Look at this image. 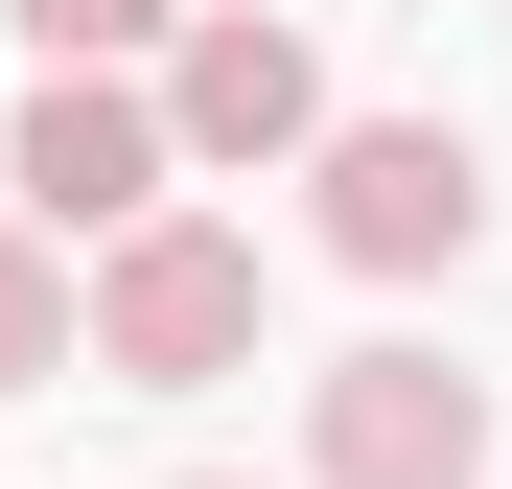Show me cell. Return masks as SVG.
Listing matches in <instances>:
<instances>
[{
    "mask_svg": "<svg viewBox=\"0 0 512 489\" xmlns=\"http://www.w3.org/2000/svg\"><path fill=\"white\" fill-rule=\"evenodd\" d=\"M94 373H117V396H210V373H256V233H233V210H163V233L94 257Z\"/></svg>",
    "mask_w": 512,
    "mask_h": 489,
    "instance_id": "1",
    "label": "cell"
},
{
    "mask_svg": "<svg viewBox=\"0 0 512 489\" xmlns=\"http://www.w3.org/2000/svg\"><path fill=\"white\" fill-rule=\"evenodd\" d=\"M303 187H326V257L350 280H466L489 257V140L466 117H326Z\"/></svg>",
    "mask_w": 512,
    "mask_h": 489,
    "instance_id": "2",
    "label": "cell"
},
{
    "mask_svg": "<svg viewBox=\"0 0 512 489\" xmlns=\"http://www.w3.org/2000/svg\"><path fill=\"white\" fill-rule=\"evenodd\" d=\"M303 489H489L466 350H326L303 373Z\"/></svg>",
    "mask_w": 512,
    "mask_h": 489,
    "instance_id": "3",
    "label": "cell"
},
{
    "mask_svg": "<svg viewBox=\"0 0 512 489\" xmlns=\"http://www.w3.org/2000/svg\"><path fill=\"white\" fill-rule=\"evenodd\" d=\"M163 163H187V140H163V94L47 70V94H24V140H0V187H24V233H47V257H70V233L117 257V233H163Z\"/></svg>",
    "mask_w": 512,
    "mask_h": 489,
    "instance_id": "4",
    "label": "cell"
},
{
    "mask_svg": "<svg viewBox=\"0 0 512 489\" xmlns=\"http://www.w3.org/2000/svg\"><path fill=\"white\" fill-rule=\"evenodd\" d=\"M163 140L187 163H326V47L256 24V0H210V24L163 47Z\"/></svg>",
    "mask_w": 512,
    "mask_h": 489,
    "instance_id": "5",
    "label": "cell"
},
{
    "mask_svg": "<svg viewBox=\"0 0 512 489\" xmlns=\"http://www.w3.org/2000/svg\"><path fill=\"white\" fill-rule=\"evenodd\" d=\"M47 373H94V280L0 210V396H47Z\"/></svg>",
    "mask_w": 512,
    "mask_h": 489,
    "instance_id": "6",
    "label": "cell"
},
{
    "mask_svg": "<svg viewBox=\"0 0 512 489\" xmlns=\"http://www.w3.org/2000/svg\"><path fill=\"white\" fill-rule=\"evenodd\" d=\"M187 24H210V0H24L47 70H140V47H187Z\"/></svg>",
    "mask_w": 512,
    "mask_h": 489,
    "instance_id": "7",
    "label": "cell"
},
{
    "mask_svg": "<svg viewBox=\"0 0 512 489\" xmlns=\"http://www.w3.org/2000/svg\"><path fill=\"white\" fill-rule=\"evenodd\" d=\"M187 489H233V466H187Z\"/></svg>",
    "mask_w": 512,
    "mask_h": 489,
    "instance_id": "8",
    "label": "cell"
}]
</instances>
